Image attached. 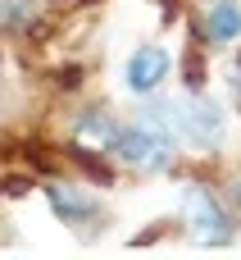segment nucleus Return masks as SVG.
Returning <instances> with one entry per match:
<instances>
[{"label":"nucleus","mask_w":241,"mask_h":260,"mask_svg":"<svg viewBox=\"0 0 241 260\" xmlns=\"http://www.w3.org/2000/svg\"><path fill=\"white\" fill-rule=\"evenodd\" d=\"M50 201H55L59 215H91V201H82V197H73V192L64 197L59 187H50Z\"/></svg>","instance_id":"0eeeda50"},{"label":"nucleus","mask_w":241,"mask_h":260,"mask_svg":"<svg viewBox=\"0 0 241 260\" xmlns=\"http://www.w3.org/2000/svg\"><path fill=\"white\" fill-rule=\"evenodd\" d=\"M27 18H32L27 0H0V23H27Z\"/></svg>","instance_id":"6e6552de"},{"label":"nucleus","mask_w":241,"mask_h":260,"mask_svg":"<svg viewBox=\"0 0 241 260\" xmlns=\"http://www.w3.org/2000/svg\"><path fill=\"white\" fill-rule=\"evenodd\" d=\"M182 210H187L196 238H205V242H228V215H223V206L214 201L210 187L191 183V187L182 192Z\"/></svg>","instance_id":"f03ea898"},{"label":"nucleus","mask_w":241,"mask_h":260,"mask_svg":"<svg viewBox=\"0 0 241 260\" xmlns=\"http://www.w3.org/2000/svg\"><path fill=\"white\" fill-rule=\"evenodd\" d=\"M77 137H82V142L114 146V142H118V128H114V119H109V114H100V110H87V114L77 119Z\"/></svg>","instance_id":"423d86ee"},{"label":"nucleus","mask_w":241,"mask_h":260,"mask_svg":"<svg viewBox=\"0 0 241 260\" xmlns=\"http://www.w3.org/2000/svg\"><path fill=\"white\" fill-rule=\"evenodd\" d=\"M210 37H214V41H237L241 37V9L232 0H219V5L210 9Z\"/></svg>","instance_id":"39448f33"},{"label":"nucleus","mask_w":241,"mask_h":260,"mask_svg":"<svg viewBox=\"0 0 241 260\" xmlns=\"http://www.w3.org/2000/svg\"><path fill=\"white\" fill-rule=\"evenodd\" d=\"M114 151H118L128 165H137V169H159V165L169 160V151H173V137H169V128H164V110H150V114H141L137 123L118 128Z\"/></svg>","instance_id":"f257e3e1"},{"label":"nucleus","mask_w":241,"mask_h":260,"mask_svg":"<svg viewBox=\"0 0 241 260\" xmlns=\"http://www.w3.org/2000/svg\"><path fill=\"white\" fill-rule=\"evenodd\" d=\"M164 78H169V55H164L159 46H141V50L128 59V87H132V91H155Z\"/></svg>","instance_id":"20e7f679"},{"label":"nucleus","mask_w":241,"mask_h":260,"mask_svg":"<svg viewBox=\"0 0 241 260\" xmlns=\"http://www.w3.org/2000/svg\"><path fill=\"white\" fill-rule=\"evenodd\" d=\"M169 114H173V123L182 128V137H191V142H200V146H214L219 133H223V114H219L214 101H187V105H173Z\"/></svg>","instance_id":"7ed1b4c3"}]
</instances>
